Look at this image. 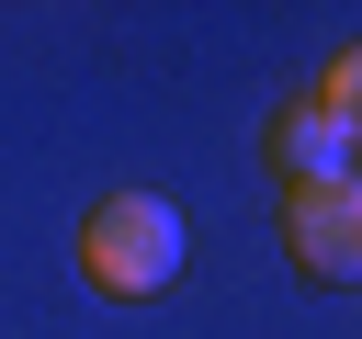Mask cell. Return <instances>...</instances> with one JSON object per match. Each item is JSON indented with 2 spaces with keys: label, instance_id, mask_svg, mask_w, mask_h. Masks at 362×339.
Wrapping results in <instances>:
<instances>
[{
  "label": "cell",
  "instance_id": "cell-4",
  "mask_svg": "<svg viewBox=\"0 0 362 339\" xmlns=\"http://www.w3.org/2000/svg\"><path fill=\"white\" fill-rule=\"evenodd\" d=\"M317 113H328V124L362 147V45H339V56H328V79H317Z\"/></svg>",
  "mask_w": 362,
  "mask_h": 339
},
{
  "label": "cell",
  "instance_id": "cell-2",
  "mask_svg": "<svg viewBox=\"0 0 362 339\" xmlns=\"http://www.w3.org/2000/svg\"><path fill=\"white\" fill-rule=\"evenodd\" d=\"M283 260L305 282H362V170L283 192Z\"/></svg>",
  "mask_w": 362,
  "mask_h": 339
},
{
  "label": "cell",
  "instance_id": "cell-3",
  "mask_svg": "<svg viewBox=\"0 0 362 339\" xmlns=\"http://www.w3.org/2000/svg\"><path fill=\"white\" fill-rule=\"evenodd\" d=\"M260 158H272L283 192H305V181H339V170H351V136H339L317 102H283V113L260 124Z\"/></svg>",
  "mask_w": 362,
  "mask_h": 339
},
{
  "label": "cell",
  "instance_id": "cell-1",
  "mask_svg": "<svg viewBox=\"0 0 362 339\" xmlns=\"http://www.w3.org/2000/svg\"><path fill=\"white\" fill-rule=\"evenodd\" d=\"M181 203H158V192H102L90 215H79V282L90 294H113V305H147V294H170L181 282Z\"/></svg>",
  "mask_w": 362,
  "mask_h": 339
}]
</instances>
